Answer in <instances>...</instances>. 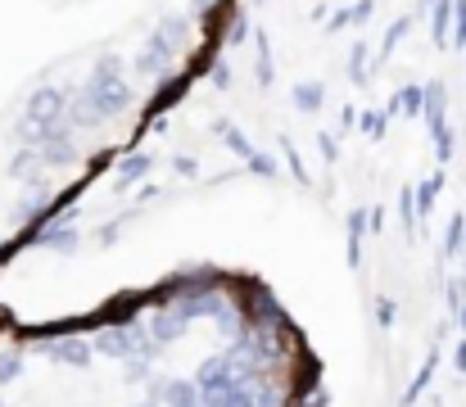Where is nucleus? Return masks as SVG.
I'll return each instance as SVG.
<instances>
[{
	"label": "nucleus",
	"instance_id": "3",
	"mask_svg": "<svg viewBox=\"0 0 466 407\" xmlns=\"http://www.w3.org/2000/svg\"><path fill=\"white\" fill-rule=\"evenodd\" d=\"M195 385H199V394H204V399H213V394H231V390H245V385H240V371H236V358H231V353H213V358L199 367Z\"/></svg>",
	"mask_w": 466,
	"mask_h": 407
},
{
	"label": "nucleus",
	"instance_id": "2",
	"mask_svg": "<svg viewBox=\"0 0 466 407\" xmlns=\"http://www.w3.org/2000/svg\"><path fill=\"white\" fill-rule=\"evenodd\" d=\"M146 340H150L146 326H109V331H100L91 344H96V353H105V358L132 362V358H141V344H146Z\"/></svg>",
	"mask_w": 466,
	"mask_h": 407
},
{
	"label": "nucleus",
	"instance_id": "21",
	"mask_svg": "<svg viewBox=\"0 0 466 407\" xmlns=\"http://www.w3.org/2000/svg\"><path fill=\"white\" fill-rule=\"evenodd\" d=\"M23 376V353L18 349H5L0 353V385H9V381H18Z\"/></svg>",
	"mask_w": 466,
	"mask_h": 407
},
{
	"label": "nucleus",
	"instance_id": "33",
	"mask_svg": "<svg viewBox=\"0 0 466 407\" xmlns=\"http://www.w3.org/2000/svg\"><path fill=\"white\" fill-rule=\"evenodd\" d=\"M249 168H254L258 177H277V163H272L263 149H254V154H249Z\"/></svg>",
	"mask_w": 466,
	"mask_h": 407
},
{
	"label": "nucleus",
	"instance_id": "37",
	"mask_svg": "<svg viewBox=\"0 0 466 407\" xmlns=\"http://www.w3.org/2000/svg\"><path fill=\"white\" fill-rule=\"evenodd\" d=\"M317 145H321V154H326V163H330V158H335V136L321 132V136H317Z\"/></svg>",
	"mask_w": 466,
	"mask_h": 407
},
{
	"label": "nucleus",
	"instance_id": "31",
	"mask_svg": "<svg viewBox=\"0 0 466 407\" xmlns=\"http://www.w3.org/2000/svg\"><path fill=\"white\" fill-rule=\"evenodd\" d=\"M249 394H254V407H286L272 385H258V390H249Z\"/></svg>",
	"mask_w": 466,
	"mask_h": 407
},
{
	"label": "nucleus",
	"instance_id": "34",
	"mask_svg": "<svg viewBox=\"0 0 466 407\" xmlns=\"http://www.w3.org/2000/svg\"><path fill=\"white\" fill-rule=\"evenodd\" d=\"M172 168H177V177H199V163H195L190 154H177V158H172Z\"/></svg>",
	"mask_w": 466,
	"mask_h": 407
},
{
	"label": "nucleus",
	"instance_id": "8",
	"mask_svg": "<svg viewBox=\"0 0 466 407\" xmlns=\"http://www.w3.org/2000/svg\"><path fill=\"white\" fill-rule=\"evenodd\" d=\"M186 326H190V321H186L177 308H158L155 317H150V335H155L158 344H172V340H181V335H186Z\"/></svg>",
	"mask_w": 466,
	"mask_h": 407
},
{
	"label": "nucleus",
	"instance_id": "23",
	"mask_svg": "<svg viewBox=\"0 0 466 407\" xmlns=\"http://www.w3.org/2000/svg\"><path fill=\"white\" fill-rule=\"evenodd\" d=\"M462 245H466V218L458 213V218L449 222V236H444V254H462Z\"/></svg>",
	"mask_w": 466,
	"mask_h": 407
},
{
	"label": "nucleus",
	"instance_id": "35",
	"mask_svg": "<svg viewBox=\"0 0 466 407\" xmlns=\"http://www.w3.org/2000/svg\"><path fill=\"white\" fill-rule=\"evenodd\" d=\"M376 321H380V326H394V303H390V299H380V308H376Z\"/></svg>",
	"mask_w": 466,
	"mask_h": 407
},
{
	"label": "nucleus",
	"instance_id": "24",
	"mask_svg": "<svg viewBox=\"0 0 466 407\" xmlns=\"http://www.w3.org/2000/svg\"><path fill=\"white\" fill-rule=\"evenodd\" d=\"M204 407H254V394L249 390H231V394H213Z\"/></svg>",
	"mask_w": 466,
	"mask_h": 407
},
{
	"label": "nucleus",
	"instance_id": "17",
	"mask_svg": "<svg viewBox=\"0 0 466 407\" xmlns=\"http://www.w3.org/2000/svg\"><path fill=\"white\" fill-rule=\"evenodd\" d=\"M290 100H295L299 114H317V109L326 105V86H321V82H299V86L290 91Z\"/></svg>",
	"mask_w": 466,
	"mask_h": 407
},
{
	"label": "nucleus",
	"instance_id": "6",
	"mask_svg": "<svg viewBox=\"0 0 466 407\" xmlns=\"http://www.w3.org/2000/svg\"><path fill=\"white\" fill-rule=\"evenodd\" d=\"M105 118H100V109L91 105V96L86 91H73L68 96V105H64V127L68 132H91V127H100Z\"/></svg>",
	"mask_w": 466,
	"mask_h": 407
},
{
	"label": "nucleus",
	"instance_id": "11",
	"mask_svg": "<svg viewBox=\"0 0 466 407\" xmlns=\"http://www.w3.org/2000/svg\"><path fill=\"white\" fill-rule=\"evenodd\" d=\"M254 73H258V86H272L277 82V64H272V46H268V32L263 27L254 32Z\"/></svg>",
	"mask_w": 466,
	"mask_h": 407
},
{
	"label": "nucleus",
	"instance_id": "16",
	"mask_svg": "<svg viewBox=\"0 0 466 407\" xmlns=\"http://www.w3.org/2000/svg\"><path fill=\"white\" fill-rule=\"evenodd\" d=\"M167 64H172V59H167L163 50H155V46H146V50L137 55V73H141V77H155V82L172 77V73H167Z\"/></svg>",
	"mask_w": 466,
	"mask_h": 407
},
{
	"label": "nucleus",
	"instance_id": "15",
	"mask_svg": "<svg viewBox=\"0 0 466 407\" xmlns=\"http://www.w3.org/2000/svg\"><path fill=\"white\" fill-rule=\"evenodd\" d=\"M453 5H458V0H435V5H431V32H435L440 46L453 41Z\"/></svg>",
	"mask_w": 466,
	"mask_h": 407
},
{
	"label": "nucleus",
	"instance_id": "9",
	"mask_svg": "<svg viewBox=\"0 0 466 407\" xmlns=\"http://www.w3.org/2000/svg\"><path fill=\"white\" fill-rule=\"evenodd\" d=\"M36 154H41V163H46V168H68V163L77 158V145H73V132L50 136V140H46V145H41Z\"/></svg>",
	"mask_w": 466,
	"mask_h": 407
},
{
	"label": "nucleus",
	"instance_id": "32",
	"mask_svg": "<svg viewBox=\"0 0 466 407\" xmlns=\"http://www.w3.org/2000/svg\"><path fill=\"white\" fill-rule=\"evenodd\" d=\"M245 36H249V18H245V14H236V18H231V27H227V41H231V46H240Z\"/></svg>",
	"mask_w": 466,
	"mask_h": 407
},
{
	"label": "nucleus",
	"instance_id": "39",
	"mask_svg": "<svg viewBox=\"0 0 466 407\" xmlns=\"http://www.w3.org/2000/svg\"><path fill=\"white\" fill-rule=\"evenodd\" d=\"M0 407H5V399H0Z\"/></svg>",
	"mask_w": 466,
	"mask_h": 407
},
{
	"label": "nucleus",
	"instance_id": "27",
	"mask_svg": "<svg viewBox=\"0 0 466 407\" xmlns=\"http://www.w3.org/2000/svg\"><path fill=\"white\" fill-rule=\"evenodd\" d=\"M385 118H390V114H380V109H367V114H362V132L371 136V140H376V136H385Z\"/></svg>",
	"mask_w": 466,
	"mask_h": 407
},
{
	"label": "nucleus",
	"instance_id": "10",
	"mask_svg": "<svg viewBox=\"0 0 466 407\" xmlns=\"http://www.w3.org/2000/svg\"><path fill=\"white\" fill-rule=\"evenodd\" d=\"M181 96H186V77H163V82H158V91H155V100L146 105V123H150V118H158L163 109H172Z\"/></svg>",
	"mask_w": 466,
	"mask_h": 407
},
{
	"label": "nucleus",
	"instance_id": "26",
	"mask_svg": "<svg viewBox=\"0 0 466 407\" xmlns=\"http://www.w3.org/2000/svg\"><path fill=\"white\" fill-rule=\"evenodd\" d=\"M155 371H150V358H132L127 362V385H146Z\"/></svg>",
	"mask_w": 466,
	"mask_h": 407
},
{
	"label": "nucleus",
	"instance_id": "4",
	"mask_svg": "<svg viewBox=\"0 0 466 407\" xmlns=\"http://www.w3.org/2000/svg\"><path fill=\"white\" fill-rule=\"evenodd\" d=\"M186 36H190V14H163L155 27H150V41L146 46H155L167 59H177L186 50Z\"/></svg>",
	"mask_w": 466,
	"mask_h": 407
},
{
	"label": "nucleus",
	"instance_id": "13",
	"mask_svg": "<svg viewBox=\"0 0 466 407\" xmlns=\"http://www.w3.org/2000/svg\"><path fill=\"white\" fill-rule=\"evenodd\" d=\"M385 114H412V118H421V114H426V86H403V91L390 100Z\"/></svg>",
	"mask_w": 466,
	"mask_h": 407
},
{
	"label": "nucleus",
	"instance_id": "29",
	"mask_svg": "<svg viewBox=\"0 0 466 407\" xmlns=\"http://www.w3.org/2000/svg\"><path fill=\"white\" fill-rule=\"evenodd\" d=\"M399 213H403V227H417V190L399 195Z\"/></svg>",
	"mask_w": 466,
	"mask_h": 407
},
{
	"label": "nucleus",
	"instance_id": "28",
	"mask_svg": "<svg viewBox=\"0 0 466 407\" xmlns=\"http://www.w3.org/2000/svg\"><path fill=\"white\" fill-rule=\"evenodd\" d=\"M208 82H213L218 91H227V86H231V64H227V59H218V64H208Z\"/></svg>",
	"mask_w": 466,
	"mask_h": 407
},
{
	"label": "nucleus",
	"instance_id": "18",
	"mask_svg": "<svg viewBox=\"0 0 466 407\" xmlns=\"http://www.w3.org/2000/svg\"><path fill=\"white\" fill-rule=\"evenodd\" d=\"M213 136H218V140H222L227 149H236V154H240V158L249 163V154H254V145H249V136H245V132H236V127H231V123L222 118V123L213 127Z\"/></svg>",
	"mask_w": 466,
	"mask_h": 407
},
{
	"label": "nucleus",
	"instance_id": "22",
	"mask_svg": "<svg viewBox=\"0 0 466 407\" xmlns=\"http://www.w3.org/2000/svg\"><path fill=\"white\" fill-rule=\"evenodd\" d=\"M367 68H371V64H367V46L358 41V46L349 50V77H353V82L362 86V82H367Z\"/></svg>",
	"mask_w": 466,
	"mask_h": 407
},
{
	"label": "nucleus",
	"instance_id": "12",
	"mask_svg": "<svg viewBox=\"0 0 466 407\" xmlns=\"http://www.w3.org/2000/svg\"><path fill=\"white\" fill-rule=\"evenodd\" d=\"M155 168V154H127L123 163H118V177H114V186L118 190H127V186H137L146 172Z\"/></svg>",
	"mask_w": 466,
	"mask_h": 407
},
{
	"label": "nucleus",
	"instance_id": "1",
	"mask_svg": "<svg viewBox=\"0 0 466 407\" xmlns=\"http://www.w3.org/2000/svg\"><path fill=\"white\" fill-rule=\"evenodd\" d=\"M82 91L91 96V105L100 109V118H114V114L132 109V86L123 82V59L114 50H105L96 59V68H91V77H86Z\"/></svg>",
	"mask_w": 466,
	"mask_h": 407
},
{
	"label": "nucleus",
	"instance_id": "25",
	"mask_svg": "<svg viewBox=\"0 0 466 407\" xmlns=\"http://www.w3.org/2000/svg\"><path fill=\"white\" fill-rule=\"evenodd\" d=\"M371 14H376V0H358V5H349V27H367Z\"/></svg>",
	"mask_w": 466,
	"mask_h": 407
},
{
	"label": "nucleus",
	"instance_id": "20",
	"mask_svg": "<svg viewBox=\"0 0 466 407\" xmlns=\"http://www.w3.org/2000/svg\"><path fill=\"white\" fill-rule=\"evenodd\" d=\"M362 227H367V209H353L349 213V263L358 268V259H362Z\"/></svg>",
	"mask_w": 466,
	"mask_h": 407
},
{
	"label": "nucleus",
	"instance_id": "40",
	"mask_svg": "<svg viewBox=\"0 0 466 407\" xmlns=\"http://www.w3.org/2000/svg\"><path fill=\"white\" fill-rule=\"evenodd\" d=\"M199 407H204V403H199Z\"/></svg>",
	"mask_w": 466,
	"mask_h": 407
},
{
	"label": "nucleus",
	"instance_id": "30",
	"mask_svg": "<svg viewBox=\"0 0 466 407\" xmlns=\"http://www.w3.org/2000/svg\"><path fill=\"white\" fill-rule=\"evenodd\" d=\"M453 46H466V0L453 5Z\"/></svg>",
	"mask_w": 466,
	"mask_h": 407
},
{
	"label": "nucleus",
	"instance_id": "36",
	"mask_svg": "<svg viewBox=\"0 0 466 407\" xmlns=\"http://www.w3.org/2000/svg\"><path fill=\"white\" fill-rule=\"evenodd\" d=\"M96 240H100V245H114V240H118V222H105Z\"/></svg>",
	"mask_w": 466,
	"mask_h": 407
},
{
	"label": "nucleus",
	"instance_id": "38",
	"mask_svg": "<svg viewBox=\"0 0 466 407\" xmlns=\"http://www.w3.org/2000/svg\"><path fill=\"white\" fill-rule=\"evenodd\" d=\"M141 407H158V403H141Z\"/></svg>",
	"mask_w": 466,
	"mask_h": 407
},
{
	"label": "nucleus",
	"instance_id": "7",
	"mask_svg": "<svg viewBox=\"0 0 466 407\" xmlns=\"http://www.w3.org/2000/svg\"><path fill=\"white\" fill-rule=\"evenodd\" d=\"M14 181H27V186H46V163H41V154L36 149H27V145H18V154L9 158V168H5Z\"/></svg>",
	"mask_w": 466,
	"mask_h": 407
},
{
	"label": "nucleus",
	"instance_id": "5",
	"mask_svg": "<svg viewBox=\"0 0 466 407\" xmlns=\"http://www.w3.org/2000/svg\"><path fill=\"white\" fill-rule=\"evenodd\" d=\"M36 349L50 358V362H64V367H91L96 358V344L91 340H36Z\"/></svg>",
	"mask_w": 466,
	"mask_h": 407
},
{
	"label": "nucleus",
	"instance_id": "19",
	"mask_svg": "<svg viewBox=\"0 0 466 407\" xmlns=\"http://www.w3.org/2000/svg\"><path fill=\"white\" fill-rule=\"evenodd\" d=\"M408 32H412V14L394 18V23H390V32H385V41H380V55H376V64H385V59L394 55V46H399V41H403Z\"/></svg>",
	"mask_w": 466,
	"mask_h": 407
},
{
	"label": "nucleus",
	"instance_id": "14",
	"mask_svg": "<svg viewBox=\"0 0 466 407\" xmlns=\"http://www.w3.org/2000/svg\"><path fill=\"white\" fill-rule=\"evenodd\" d=\"M199 385L195 381H167V390H163V407H199Z\"/></svg>",
	"mask_w": 466,
	"mask_h": 407
}]
</instances>
